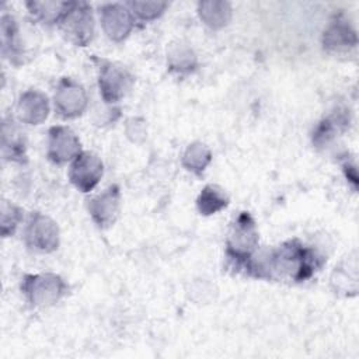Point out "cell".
<instances>
[{"label":"cell","instance_id":"obj_1","mask_svg":"<svg viewBox=\"0 0 359 359\" xmlns=\"http://www.w3.org/2000/svg\"><path fill=\"white\" fill-rule=\"evenodd\" d=\"M324 259L299 240H289L278 248L254 255L244 265L247 272L259 279H290L303 282L309 279Z\"/></svg>","mask_w":359,"mask_h":359},{"label":"cell","instance_id":"obj_2","mask_svg":"<svg viewBox=\"0 0 359 359\" xmlns=\"http://www.w3.org/2000/svg\"><path fill=\"white\" fill-rule=\"evenodd\" d=\"M258 247L255 220L248 212H241L230 226L226 240V254L237 266L245 265Z\"/></svg>","mask_w":359,"mask_h":359},{"label":"cell","instance_id":"obj_3","mask_svg":"<svg viewBox=\"0 0 359 359\" xmlns=\"http://www.w3.org/2000/svg\"><path fill=\"white\" fill-rule=\"evenodd\" d=\"M21 290L32 306L46 307L57 303L67 292L66 282L56 273L25 275Z\"/></svg>","mask_w":359,"mask_h":359},{"label":"cell","instance_id":"obj_4","mask_svg":"<svg viewBox=\"0 0 359 359\" xmlns=\"http://www.w3.org/2000/svg\"><path fill=\"white\" fill-rule=\"evenodd\" d=\"M24 240L29 250L52 252L59 247V227L49 216L32 212L27 222Z\"/></svg>","mask_w":359,"mask_h":359},{"label":"cell","instance_id":"obj_5","mask_svg":"<svg viewBox=\"0 0 359 359\" xmlns=\"http://www.w3.org/2000/svg\"><path fill=\"white\" fill-rule=\"evenodd\" d=\"M60 29L72 43L86 46L94 35L91 6L86 1H76L72 10L60 21Z\"/></svg>","mask_w":359,"mask_h":359},{"label":"cell","instance_id":"obj_6","mask_svg":"<svg viewBox=\"0 0 359 359\" xmlns=\"http://www.w3.org/2000/svg\"><path fill=\"white\" fill-rule=\"evenodd\" d=\"M132 83L133 77L125 67L108 60H100L98 86L107 104H115L122 100Z\"/></svg>","mask_w":359,"mask_h":359},{"label":"cell","instance_id":"obj_7","mask_svg":"<svg viewBox=\"0 0 359 359\" xmlns=\"http://www.w3.org/2000/svg\"><path fill=\"white\" fill-rule=\"evenodd\" d=\"M104 174V165L98 156L81 151L72 163L69 171L70 182L81 192L93 191Z\"/></svg>","mask_w":359,"mask_h":359},{"label":"cell","instance_id":"obj_8","mask_svg":"<svg viewBox=\"0 0 359 359\" xmlns=\"http://www.w3.org/2000/svg\"><path fill=\"white\" fill-rule=\"evenodd\" d=\"M48 135V158L52 163L65 164L81 153V143L70 128L56 125L49 129Z\"/></svg>","mask_w":359,"mask_h":359},{"label":"cell","instance_id":"obj_9","mask_svg":"<svg viewBox=\"0 0 359 359\" xmlns=\"http://www.w3.org/2000/svg\"><path fill=\"white\" fill-rule=\"evenodd\" d=\"M100 20L105 35L115 42L123 41L135 24L132 11L119 3L102 4L100 7Z\"/></svg>","mask_w":359,"mask_h":359},{"label":"cell","instance_id":"obj_10","mask_svg":"<svg viewBox=\"0 0 359 359\" xmlns=\"http://www.w3.org/2000/svg\"><path fill=\"white\" fill-rule=\"evenodd\" d=\"M86 90L74 80L65 77L59 81L55 93V108L63 118H76L87 108Z\"/></svg>","mask_w":359,"mask_h":359},{"label":"cell","instance_id":"obj_11","mask_svg":"<svg viewBox=\"0 0 359 359\" xmlns=\"http://www.w3.org/2000/svg\"><path fill=\"white\" fill-rule=\"evenodd\" d=\"M119 201L121 192L118 185H109L105 191L88 201L90 216L98 227L105 229L115 223L119 213Z\"/></svg>","mask_w":359,"mask_h":359},{"label":"cell","instance_id":"obj_12","mask_svg":"<svg viewBox=\"0 0 359 359\" xmlns=\"http://www.w3.org/2000/svg\"><path fill=\"white\" fill-rule=\"evenodd\" d=\"M49 114L48 97L38 90H28L20 95L17 104L18 119L28 125L42 123Z\"/></svg>","mask_w":359,"mask_h":359},{"label":"cell","instance_id":"obj_13","mask_svg":"<svg viewBox=\"0 0 359 359\" xmlns=\"http://www.w3.org/2000/svg\"><path fill=\"white\" fill-rule=\"evenodd\" d=\"M358 36L346 20L337 18L330 22L323 34V46L328 52H346L355 48Z\"/></svg>","mask_w":359,"mask_h":359},{"label":"cell","instance_id":"obj_14","mask_svg":"<svg viewBox=\"0 0 359 359\" xmlns=\"http://www.w3.org/2000/svg\"><path fill=\"white\" fill-rule=\"evenodd\" d=\"M1 154L6 160L25 163V142L22 133L15 126L13 118H6L3 121L1 130Z\"/></svg>","mask_w":359,"mask_h":359},{"label":"cell","instance_id":"obj_15","mask_svg":"<svg viewBox=\"0 0 359 359\" xmlns=\"http://www.w3.org/2000/svg\"><path fill=\"white\" fill-rule=\"evenodd\" d=\"M76 1H27L25 6L32 17L43 24H56L65 18Z\"/></svg>","mask_w":359,"mask_h":359},{"label":"cell","instance_id":"obj_16","mask_svg":"<svg viewBox=\"0 0 359 359\" xmlns=\"http://www.w3.org/2000/svg\"><path fill=\"white\" fill-rule=\"evenodd\" d=\"M198 14L205 25L212 29H220L231 20V6L229 1L219 0L201 1L198 4Z\"/></svg>","mask_w":359,"mask_h":359},{"label":"cell","instance_id":"obj_17","mask_svg":"<svg viewBox=\"0 0 359 359\" xmlns=\"http://www.w3.org/2000/svg\"><path fill=\"white\" fill-rule=\"evenodd\" d=\"M20 29L17 21L10 14L1 15V52L4 57H8L10 62L18 65L20 57L24 55V50L20 45L18 38Z\"/></svg>","mask_w":359,"mask_h":359},{"label":"cell","instance_id":"obj_18","mask_svg":"<svg viewBox=\"0 0 359 359\" xmlns=\"http://www.w3.org/2000/svg\"><path fill=\"white\" fill-rule=\"evenodd\" d=\"M229 205V196L224 194V191L216 185H206L198 199H196V208L198 212L203 216H210L222 209H224Z\"/></svg>","mask_w":359,"mask_h":359},{"label":"cell","instance_id":"obj_19","mask_svg":"<svg viewBox=\"0 0 359 359\" xmlns=\"http://www.w3.org/2000/svg\"><path fill=\"white\" fill-rule=\"evenodd\" d=\"M358 264H356V257L353 255L352 258L348 259V262H342L335 271L332 272L331 283L335 286V290H341L345 294L349 296V292L352 294L356 293V283H358Z\"/></svg>","mask_w":359,"mask_h":359},{"label":"cell","instance_id":"obj_20","mask_svg":"<svg viewBox=\"0 0 359 359\" xmlns=\"http://www.w3.org/2000/svg\"><path fill=\"white\" fill-rule=\"evenodd\" d=\"M212 161L210 150L201 142L191 143L182 156V165L188 171L201 175Z\"/></svg>","mask_w":359,"mask_h":359},{"label":"cell","instance_id":"obj_21","mask_svg":"<svg viewBox=\"0 0 359 359\" xmlns=\"http://www.w3.org/2000/svg\"><path fill=\"white\" fill-rule=\"evenodd\" d=\"M167 62L170 70L177 73H189L196 67L198 63L194 50L184 43L170 46L167 52Z\"/></svg>","mask_w":359,"mask_h":359},{"label":"cell","instance_id":"obj_22","mask_svg":"<svg viewBox=\"0 0 359 359\" xmlns=\"http://www.w3.org/2000/svg\"><path fill=\"white\" fill-rule=\"evenodd\" d=\"M1 223H0V227H1V236L3 237H8V236H13L17 226L20 224V222L22 220V210L13 205L11 202L8 201H3L1 202Z\"/></svg>","mask_w":359,"mask_h":359},{"label":"cell","instance_id":"obj_23","mask_svg":"<svg viewBox=\"0 0 359 359\" xmlns=\"http://www.w3.org/2000/svg\"><path fill=\"white\" fill-rule=\"evenodd\" d=\"M128 6L130 7L132 14H135L139 20L151 21V20L158 18L164 13L168 3H165V1H129Z\"/></svg>","mask_w":359,"mask_h":359},{"label":"cell","instance_id":"obj_24","mask_svg":"<svg viewBox=\"0 0 359 359\" xmlns=\"http://www.w3.org/2000/svg\"><path fill=\"white\" fill-rule=\"evenodd\" d=\"M335 122L331 119H324L323 122H320V125L317 126V129L314 130L313 135V143L316 146H324L327 144L335 135Z\"/></svg>","mask_w":359,"mask_h":359}]
</instances>
